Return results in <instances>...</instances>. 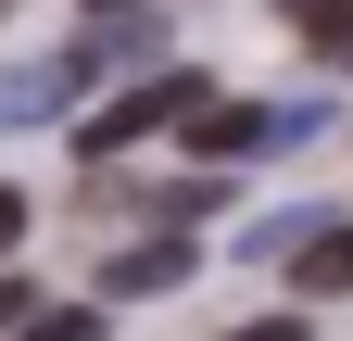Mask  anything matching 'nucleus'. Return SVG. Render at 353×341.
Segmentation results:
<instances>
[{"label":"nucleus","instance_id":"nucleus-6","mask_svg":"<svg viewBox=\"0 0 353 341\" xmlns=\"http://www.w3.org/2000/svg\"><path fill=\"white\" fill-rule=\"evenodd\" d=\"M278 13L316 38V51H353V0H278Z\"/></svg>","mask_w":353,"mask_h":341},{"label":"nucleus","instance_id":"nucleus-10","mask_svg":"<svg viewBox=\"0 0 353 341\" xmlns=\"http://www.w3.org/2000/svg\"><path fill=\"white\" fill-rule=\"evenodd\" d=\"M13 240H26V190L0 177V253H13Z\"/></svg>","mask_w":353,"mask_h":341},{"label":"nucleus","instance_id":"nucleus-2","mask_svg":"<svg viewBox=\"0 0 353 341\" xmlns=\"http://www.w3.org/2000/svg\"><path fill=\"white\" fill-rule=\"evenodd\" d=\"M328 114H303V101H202L176 139H190L202 164H240V152H290V139H316Z\"/></svg>","mask_w":353,"mask_h":341},{"label":"nucleus","instance_id":"nucleus-4","mask_svg":"<svg viewBox=\"0 0 353 341\" xmlns=\"http://www.w3.org/2000/svg\"><path fill=\"white\" fill-rule=\"evenodd\" d=\"M176 278H190V240H176V228L164 240H126L101 266V304H152V291H176Z\"/></svg>","mask_w":353,"mask_h":341},{"label":"nucleus","instance_id":"nucleus-8","mask_svg":"<svg viewBox=\"0 0 353 341\" xmlns=\"http://www.w3.org/2000/svg\"><path fill=\"white\" fill-rule=\"evenodd\" d=\"M26 316H38V291H26V278H0V341H13Z\"/></svg>","mask_w":353,"mask_h":341},{"label":"nucleus","instance_id":"nucleus-9","mask_svg":"<svg viewBox=\"0 0 353 341\" xmlns=\"http://www.w3.org/2000/svg\"><path fill=\"white\" fill-rule=\"evenodd\" d=\"M228 341H316L303 316H252V329H228Z\"/></svg>","mask_w":353,"mask_h":341},{"label":"nucleus","instance_id":"nucleus-3","mask_svg":"<svg viewBox=\"0 0 353 341\" xmlns=\"http://www.w3.org/2000/svg\"><path fill=\"white\" fill-rule=\"evenodd\" d=\"M88 76H101V51H26V64H0V139H13V126H51Z\"/></svg>","mask_w":353,"mask_h":341},{"label":"nucleus","instance_id":"nucleus-5","mask_svg":"<svg viewBox=\"0 0 353 341\" xmlns=\"http://www.w3.org/2000/svg\"><path fill=\"white\" fill-rule=\"evenodd\" d=\"M290 278H303V291H353V215H341V228H303V240H290Z\"/></svg>","mask_w":353,"mask_h":341},{"label":"nucleus","instance_id":"nucleus-1","mask_svg":"<svg viewBox=\"0 0 353 341\" xmlns=\"http://www.w3.org/2000/svg\"><path fill=\"white\" fill-rule=\"evenodd\" d=\"M202 101H214V76H190V64H164V76H139V89H114L101 114H76V152H88V164H114L126 139H152V126H190Z\"/></svg>","mask_w":353,"mask_h":341},{"label":"nucleus","instance_id":"nucleus-11","mask_svg":"<svg viewBox=\"0 0 353 341\" xmlns=\"http://www.w3.org/2000/svg\"><path fill=\"white\" fill-rule=\"evenodd\" d=\"M0 13H13V0H0Z\"/></svg>","mask_w":353,"mask_h":341},{"label":"nucleus","instance_id":"nucleus-7","mask_svg":"<svg viewBox=\"0 0 353 341\" xmlns=\"http://www.w3.org/2000/svg\"><path fill=\"white\" fill-rule=\"evenodd\" d=\"M101 329H114V316H88V304H38L13 341H101Z\"/></svg>","mask_w":353,"mask_h":341},{"label":"nucleus","instance_id":"nucleus-12","mask_svg":"<svg viewBox=\"0 0 353 341\" xmlns=\"http://www.w3.org/2000/svg\"><path fill=\"white\" fill-rule=\"evenodd\" d=\"M88 13H101V0H88Z\"/></svg>","mask_w":353,"mask_h":341}]
</instances>
